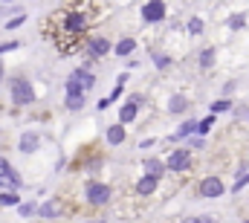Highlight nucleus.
<instances>
[{"label":"nucleus","mask_w":249,"mask_h":223,"mask_svg":"<svg viewBox=\"0 0 249 223\" xmlns=\"http://www.w3.org/2000/svg\"><path fill=\"white\" fill-rule=\"evenodd\" d=\"M35 102V87H32V81H26V78H12V105H18V108H26V105H32Z\"/></svg>","instance_id":"f257e3e1"},{"label":"nucleus","mask_w":249,"mask_h":223,"mask_svg":"<svg viewBox=\"0 0 249 223\" xmlns=\"http://www.w3.org/2000/svg\"><path fill=\"white\" fill-rule=\"evenodd\" d=\"M84 197H87V203L90 206H105V203H110V186L107 183H87V188H84Z\"/></svg>","instance_id":"f03ea898"},{"label":"nucleus","mask_w":249,"mask_h":223,"mask_svg":"<svg viewBox=\"0 0 249 223\" xmlns=\"http://www.w3.org/2000/svg\"><path fill=\"white\" fill-rule=\"evenodd\" d=\"M197 194L206 197V200H214V197H223L226 194V186L220 183V177H203L200 186H197Z\"/></svg>","instance_id":"7ed1b4c3"},{"label":"nucleus","mask_w":249,"mask_h":223,"mask_svg":"<svg viewBox=\"0 0 249 223\" xmlns=\"http://www.w3.org/2000/svg\"><path fill=\"white\" fill-rule=\"evenodd\" d=\"M110 50H113V44H110L105 35H93V38L87 41V58H93V61H102Z\"/></svg>","instance_id":"20e7f679"},{"label":"nucleus","mask_w":249,"mask_h":223,"mask_svg":"<svg viewBox=\"0 0 249 223\" xmlns=\"http://www.w3.org/2000/svg\"><path fill=\"white\" fill-rule=\"evenodd\" d=\"M165 166H168V171H174V174L186 171V168L191 166V151H188V148H177V151H171L168 160H165Z\"/></svg>","instance_id":"39448f33"},{"label":"nucleus","mask_w":249,"mask_h":223,"mask_svg":"<svg viewBox=\"0 0 249 223\" xmlns=\"http://www.w3.org/2000/svg\"><path fill=\"white\" fill-rule=\"evenodd\" d=\"M142 18H145L148 23L162 20V18H165V0H148V3L142 6Z\"/></svg>","instance_id":"423d86ee"},{"label":"nucleus","mask_w":249,"mask_h":223,"mask_svg":"<svg viewBox=\"0 0 249 223\" xmlns=\"http://www.w3.org/2000/svg\"><path fill=\"white\" fill-rule=\"evenodd\" d=\"M139 96H133L130 102H124L122 105V111H119V125H127V122H133L136 119V111H139Z\"/></svg>","instance_id":"0eeeda50"},{"label":"nucleus","mask_w":249,"mask_h":223,"mask_svg":"<svg viewBox=\"0 0 249 223\" xmlns=\"http://www.w3.org/2000/svg\"><path fill=\"white\" fill-rule=\"evenodd\" d=\"M38 145H41V136H38V133H32V130H26V133L20 136V142H18V148H20L23 154H32V151H38Z\"/></svg>","instance_id":"6e6552de"},{"label":"nucleus","mask_w":249,"mask_h":223,"mask_svg":"<svg viewBox=\"0 0 249 223\" xmlns=\"http://www.w3.org/2000/svg\"><path fill=\"white\" fill-rule=\"evenodd\" d=\"M157 183H160V177H151V174H145V177L136 183V194H139V197H148V194H154V191H157Z\"/></svg>","instance_id":"1a4fd4ad"},{"label":"nucleus","mask_w":249,"mask_h":223,"mask_svg":"<svg viewBox=\"0 0 249 223\" xmlns=\"http://www.w3.org/2000/svg\"><path fill=\"white\" fill-rule=\"evenodd\" d=\"M70 78H72V81H78V84H81L84 90H90V87L96 84V75H93V73H87L84 67H78V70H72V73H70Z\"/></svg>","instance_id":"9d476101"},{"label":"nucleus","mask_w":249,"mask_h":223,"mask_svg":"<svg viewBox=\"0 0 249 223\" xmlns=\"http://www.w3.org/2000/svg\"><path fill=\"white\" fill-rule=\"evenodd\" d=\"M168 171V166L162 163V160H157V157H148L145 160V174H151V177H162Z\"/></svg>","instance_id":"9b49d317"},{"label":"nucleus","mask_w":249,"mask_h":223,"mask_svg":"<svg viewBox=\"0 0 249 223\" xmlns=\"http://www.w3.org/2000/svg\"><path fill=\"white\" fill-rule=\"evenodd\" d=\"M105 136H107V145H122L124 136H127V133H124V125H110Z\"/></svg>","instance_id":"f8f14e48"},{"label":"nucleus","mask_w":249,"mask_h":223,"mask_svg":"<svg viewBox=\"0 0 249 223\" xmlns=\"http://www.w3.org/2000/svg\"><path fill=\"white\" fill-rule=\"evenodd\" d=\"M58 212H61V206H58V200L53 197V200H47V203L41 206V212H38V215H41V218H47V221H53V218H58Z\"/></svg>","instance_id":"ddd939ff"},{"label":"nucleus","mask_w":249,"mask_h":223,"mask_svg":"<svg viewBox=\"0 0 249 223\" xmlns=\"http://www.w3.org/2000/svg\"><path fill=\"white\" fill-rule=\"evenodd\" d=\"M168 111H171V113H186L188 111V99H186V96H180V93H177V96H171Z\"/></svg>","instance_id":"4468645a"},{"label":"nucleus","mask_w":249,"mask_h":223,"mask_svg":"<svg viewBox=\"0 0 249 223\" xmlns=\"http://www.w3.org/2000/svg\"><path fill=\"white\" fill-rule=\"evenodd\" d=\"M197 128H200V122H183V125H180V130H177L171 139L177 142V139H183V136H191V133H197Z\"/></svg>","instance_id":"2eb2a0df"},{"label":"nucleus","mask_w":249,"mask_h":223,"mask_svg":"<svg viewBox=\"0 0 249 223\" xmlns=\"http://www.w3.org/2000/svg\"><path fill=\"white\" fill-rule=\"evenodd\" d=\"M67 111H81L84 108V93H67Z\"/></svg>","instance_id":"dca6fc26"},{"label":"nucleus","mask_w":249,"mask_h":223,"mask_svg":"<svg viewBox=\"0 0 249 223\" xmlns=\"http://www.w3.org/2000/svg\"><path fill=\"white\" fill-rule=\"evenodd\" d=\"M113 50H116V56H122V58H124V56H130V53L136 50V41H133V38H122V41H119Z\"/></svg>","instance_id":"f3484780"},{"label":"nucleus","mask_w":249,"mask_h":223,"mask_svg":"<svg viewBox=\"0 0 249 223\" xmlns=\"http://www.w3.org/2000/svg\"><path fill=\"white\" fill-rule=\"evenodd\" d=\"M0 206H20L18 191H3V194H0Z\"/></svg>","instance_id":"a211bd4d"},{"label":"nucleus","mask_w":249,"mask_h":223,"mask_svg":"<svg viewBox=\"0 0 249 223\" xmlns=\"http://www.w3.org/2000/svg\"><path fill=\"white\" fill-rule=\"evenodd\" d=\"M212 64H214V50L209 47V50H203V53H200V67H203V70H209Z\"/></svg>","instance_id":"6ab92c4d"},{"label":"nucleus","mask_w":249,"mask_h":223,"mask_svg":"<svg viewBox=\"0 0 249 223\" xmlns=\"http://www.w3.org/2000/svg\"><path fill=\"white\" fill-rule=\"evenodd\" d=\"M226 111H232V102H229V99H217V102L212 105V116H214V113H226Z\"/></svg>","instance_id":"aec40b11"},{"label":"nucleus","mask_w":249,"mask_h":223,"mask_svg":"<svg viewBox=\"0 0 249 223\" xmlns=\"http://www.w3.org/2000/svg\"><path fill=\"white\" fill-rule=\"evenodd\" d=\"M154 64H157V70H168L171 67V58L165 56V53H157L154 56Z\"/></svg>","instance_id":"412c9836"},{"label":"nucleus","mask_w":249,"mask_h":223,"mask_svg":"<svg viewBox=\"0 0 249 223\" xmlns=\"http://www.w3.org/2000/svg\"><path fill=\"white\" fill-rule=\"evenodd\" d=\"M35 212H41L35 203H20V218H32Z\"/></svg>","instance_id":"4be33fe9"},{"label":"nucleus","mask_w":249,"mask_h":223,"mask_svg":"<svg viewBox=\"0 0 249 223\" xmlns=\"http://www.w3.org/2000/svg\"><path fill=\"white\" fill-rule=\"evenodd\" d=\"M188 32H191V35H200V32H203V20H200V18H191V20H188Z\"/></svg>","instance_id":"5701e85b"},{"label":"nucleus","mask_w":249,"mask_h":223,"mask_svg":"<svg viewBox=\"0 0 249 223\" xmlns=\"http://www.w3.org/2000/svg\"><path fill=\"white\" fill-rule=\"evenodd\" d=\"M212 125H214V116H206V119L200 122V128H197V133H200V136H203V133H209V130H212Z\"/></svg>","instance_id":"b1692460"},{"label":"nucleus","mask_w":249,"mask_h":223,"mask_svg":"<svg viewBox=\"0 0 249 223\" xmlns=\"http://www.w3.org/2000/svg\"><path fill=\"white\" fill-rule=\"evenodd\" d=\"M124 81H127V75H119V78H116V87H113V93H110V99H119V96H122V87H124Z\"/></svg>","instance_id":"393cba45"},{"label":"nucleus","mask_w":249,"mask_h":223,"mask_svg":"<svg viewBox=\"0 0 249 223\" xmlns=\"http://www.w3.org/2000/svg\"><path fill=\"white\" fill-rule=\"evenodd\" d=\"M12 171H15V168L9 166V160H6V157H0V180H6Z\"/></svg>","instance_id":"a878e982"},{"label":"nucleus","mask_w":249,"mask_h":223,"mask_svg":"<svg viewBox=\"0 0 249 223\" xmlns=\"http://www.w3.org/2000/svg\"><path fill=\"white\" fill-rule=\"evenodd\" d=\"M244 186H249V171L244 174V177H238V180H235V186H232V191H241Z\"/></svg>","instance_id":"bb28decb"},{"label":"nucleus","mask_w":249,"mask_h":223,"mask_svg":"<svg viewBox=\"0 0 249 223\" xmlns=\"http://www.w3.org/2000/svg\"><path fill=\"white\" fill-rule=\"evenodd\" d=\"M244 23H247V18H244V15H241V18H238V15H235V18H229V29H241Z\"/></svg>","instance_id":"cd10ccee"},{"label":"nucleus","mask_w":249,"mask_h":223,"mask_svg":"<svg viewBox=\"0 0 249 223\" xmlns=\"http://www.w3.org/2000/svg\"><path fill=\"white\" fill-rule=\"evenodd\" d=\"M23 20H26V18H23V15H18V18H12V20H6V29H18V26H20Z\"/></svg>","instance_id":"c85d7f7f"},{"label":"nucleus","mask_w":249,"mask_h":223,"mask_svg":"<svg viewBox=\"0 0 249 223\" xmlns=\"http://www.w3.org/2000/svg\"><path fill=\"white\" fill-rule=\"evenodd\" d=\"M12 50H18V41H9V44H0V56H3V53H12Z\"/></svg>","instance_id":"c756f323"},{"label":"nucleus","mask_w":249,"mask_h":223,"mask_svg":"<svg viewBox=\"0 0 249 223\" xmlns=\"http://www.w3.org/2000/svg\"><path fill=\"white\" fill-rule=\"evenodd\" d=\"M209 221H212V218H194L191 223H209Z\"/></svg>","instance_id":"7c9ffc66"},{"label":"nucleus","mask_w":249,"mask_h":223,"mask_svg":"<svg viewBox=\"0 0 249 223\" xmlns=\"http://www.w3.org/2000/svg\"><path fill=\"white\" fill-rule=\"evenodd\" d=\"M0 81H3V61H0Z\"/></svg>","instance_id":"2f4dec72"},{"label":"nucleus","mask_w":249,"mask_h":223,"mask_svg":"<svg viewBox=\"0 0 249 223\" xmlns=\"http://www.w3.org/2000/svg\"><path fill=\"white\" fill-rule=\"evenodd\" d=\"M90 223H105V221H90Z\"/></svg>","instance_id":"473e14b6"},{"label":"nucleus","mask_w":249,"mask_h":223,"mask_svg":"<svg viewBox=\"0 0 249 223\" xmlns=\"http://www.w3.org/2000/svg\"><path fill=\"white\" fill-rule=\"evenodd\" d=\"M247 223H249V221H247Z\"/></svg>","instance_id":"72a5a7b5"}]
</instances>
